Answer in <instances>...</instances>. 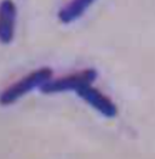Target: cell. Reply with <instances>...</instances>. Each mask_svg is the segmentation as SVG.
<instances>
[{"mask_svg": "<svg viewBox=\"0 0 155 159\" xmlns=\"http://www.w3.org/2000/svg\"><path fill=\"white\" fill-rule=\"evenodd\" d=\"M51 68L42 67L33 70L32 73L27 74L22 79L15 81L10 86L0 93V105L1 106H10L16 103L20 98L26 96L28 93L33 91L34 89H40L45 83L52 79Z\"/></svg>", "mask_w": 155, "mask_h": 159, "instance_id": "1", "label": "cell"}, {"mask_svg": "<svg viewBox=\"0 0 155 159\" xmlns=\"http://www.w3.org/2000/svg\"><path fill=\"white\" fill-rule=\"evenodd\" d=\"M96 79H97V70L93 68H87L58 79H50L40 88V91L47 95L65 93V91L77 93L81 86L93 84Z\"/></svg>", "mask_w": 155, "mask_h": 159, "instance_id": "2", "label": "cell"}, {"mask_svg": "<svg viewBox=\"0 0 155 159\" xmlns=\"http://www.w3.org/2000/svg\"><path fill=\"white\" fill-rule=\"evenodd\" d=\"M77 93L81 100H84L87 105H90L105 118H114L117 116V107L115 103L98 89L92 86V84L81 86Z\"/></svg>", "mask_w": 155, "mask_h": 159, "instance_id": "3", "label": "cell"}, {"mask_svg": "<svg viewBox=\"0 0 155 159\" xmlns=\"http://www.w3.org/2000/svg\"><path fill=\"white\" fill-rule=\"evenodd\" d=\"M18 10L13 0L0 1V43L9 45L13 41L16 34Z\"/></svg>", "mask_w": 155, "mask_h": 159, "instance_id": "4", "label": "cell"}, {"mask_svg": "<svg viewBox=\"0 0 155 159\" xmlns=\"http://www.w3.org/2000/svg\"><path fill=\"white\" fill-rule=\"evenodd\" d=\"M97 0H69L58 10L57 18L63 25H70L81 18Z\"/></svg>", "mask_w": 155, "mask_h": 159, "instance_id": "5", "label": "cell"}]
</instances>
